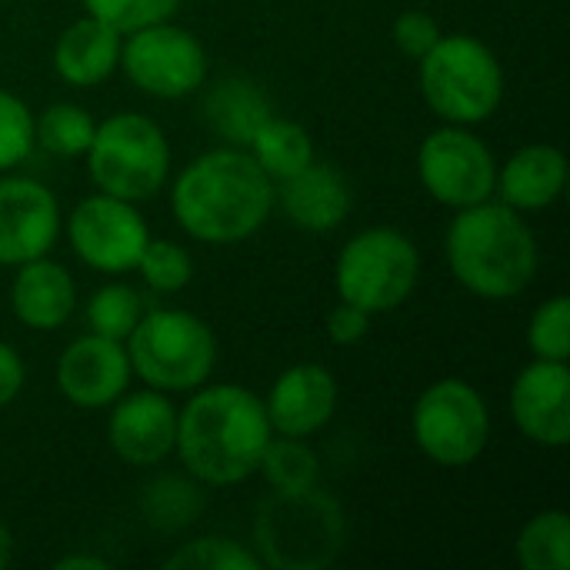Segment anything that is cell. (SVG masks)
<instances>
[{
    "label": "cell",
    "instance_id": "2",
    "mask_svg": "<svg viewBox=\"0 0 570 570\" xmlns=\"http://www.w3.org/2000/svg\"><path fill=\"white\" fill-rule=\"evenodd\" d=\"M271 438L274 428L257 394L240 384H214L177 411L174 451L200 484L230 488L261 468Z\"/></svg>",
    "mask_w": 570,
    "mask_h": 570
},
{
    "label": "cell",
    "instance_id": "7",
    "mask_svg": "<svg viewBox=\"0 0 570 570\" xmlns=\"http://www.w3.org/2000/svg\"><path fill=\"white\" fill-rule=\"evenodd\" d=\"M87 170L100 194L130 204L150 200L167 184V137L144 114H114L94 130V140L87 147Z\"/></svg>",
    "mask_w": 570,
    "mask_h": 570
},
{
    "label": "cell",
    "instance_id": "38",
    "mask_svg": "<svg viewBox=\"0 0 570 570\" xmlns=\"http://www.w3.org/2000/svg\"><path fill=\"white\" fill-rule=\"evenodd\" d=\"M10 554H13V538H10L7 524L0 521V568H7V564H10Z\"/></svg>",
    "mask_w": 570,
    "mask_h": 570
},
{
    "label": "cell",
    "instance_id": "18",
    "mask_svg": "<svg viewBox=\"0 0 570 570\" xmlns=\"http://www.w3.org/2000/svg\"><path fill=\"white\" fill-rule=\"evenodd\" d=\"M281 207L294 227L327 234L351 214V187L337 167L311 160L294 177L281 180Z\"/></svg>",
    "mask_w": 570,
    "mask_h": 570
},
{
    "label": "cell",
    "instance_id": "36",
    "mask_svg": "<svg viewBox=\"0 0 570 570\" xmlns=\"http://www.w3.org/2000/svg\"><path fill=\"white\" fill-rule=\"evenodd\" d=\"M23 387V361L20 354L0 341V407H7Z\"/></svg>",
    "mask_w": 570,
    "mask_h": 570
},
{
    "label": "cell",
    "instance_id": "24",
    "mask_svg": "<svg viewBox=\"0 0 570 570\" xmlns=\"http://www.w3.org/2000/svg\"><path fill=\"white\" fill-rule=\"evenodd\" d=\"M518 561L528 570L570 568V518L564 508L541 511L518 538Z\"/></svg>",
    "mask_w": 570,
    "mask_h": 570
},
{
    "label": "cell",
    "instance_id": "26",
    "mask_svg": "<svg viewBox=\"0 0 570 570\" xmlns=\"http://www.w3.org/2000/svg\"><path fill=\"white\" fill-rule=\"evenodd\" d=\"M257 471H264L274 491H307L321 478V461L304 438H271Z\"/></svg>",
    "mask_w": 570,
    "mask_h": 570
},
{
    "label": "cell",
    "instance_id": "8",
    "mask_svg": "<svg viewBox=\"0 0 570 570\" xmlns=\"http://www.w3.org/2000/svg\"><path fill=\"white\" fill-rule=\"evenodd\" d=\"M421 277V254L414 240L394 227L361 230L344 244L334 267V284L341 301L367 311L387 314L401 307Z\"/></svg>",
    "mask_w": 570,
    "mask_h": 570
},
{
    "label": "cell",
    "instance_id": "15",
    "mask_svg": "<svg viewBox=\"0 0 570 570\" xmlns=\"http://www.w3.org/2000/svg\"><path fill=\"white\" fill-rule=\"evenodd\" d=\"M511 417L541 448H568L570 371L568 361H534L511 387Z\"/></svg>",
    "mask_w": 570,
    "mask_h": 570
},
{
    "label": "cell",
    "instance_id": "11",
    "mask_svg": "<svg viewBox=\"0 0 570 570\" xmlns=\"http://www.w3.org/2000/svg\"><path fill=\"white\" fill-rule=\"evenodd\" d=\"M127 43H120V63L130 83H137L150 97L180 100L194 94L207 77V53L200 40L170 23H147L140 30L124 33Z\"/></svg>",
    "mask_w": 570,
    "mask_h": 570
},
{
    "label": "cell",
    "instance_id": "35",
    "mask_svg": "<svg viewBox=\"0 0 570 570\" xmlns=\"http://www.w3.org/2000/svg\"><path fill=\"white\" fill-rule=\"evenodd\" d=\"M367 331H371V314L361 311V307H354V304H347V301H341L327 314V337L334 344H344V347L347 344H357Z\"/></svg>",
    "mask_w": 570,
    "mask_h": 570
},
{
    "label": "cell",
    "instance_id": "22",
    "mask_svg": "<svg viewBox=\"0 0 570 570\" xmlns=\"http://www.w3.org/2000/svg\"><path fill=\"white\" fill-rule=\"evenodd\" d=\"M271 104L267 97L261 94V87H254L250 80L244 77H230V80H220L210 97H207V120L210 127L230 140V144H250L254 130L271 117Z\"/></svg>",
    "mask_w": 570,
    "mask_h": 570
},
{
    "label": "cell",
    "instance_id": "28",
    "mask_svg": "<svg viewBox=\"0 0 570 570\" xmlns=\"http://www.w3.org/2000/svg\"><path fill=\"white\" fill-rule=\"evenodd\" d=\"M174 570H261V558L227 538H197L167 558Z\"/></svg>",
    "mask_w": 570,
    "mask_h": 570
},
{
    "label": "cell",
    "instance_id": "32",
    "mask_svg": "<svg viewBox=\"0 0 570 570\" xmlns=\"http://www.w3.org/2000/svg\"><path fill=\"white\" fill-rule=\"evenodd\" d=\"M33 150V114L20 97L0 90V170L23 164Z\"/></svg>",
    "mask_w": 570,
    "mask_h": 570
},
{
    "label": "cell",
    "instance_id": "23",
    "mask_svg": "<svg viewBox=\"0 0 570 570\" xmlns=\"http://www.w3.org/2000/svg\"><path fill=\"white\" fill-rule=\"evenodd\" d=\"M250 157L261 164V170L271 177V180H287L294 177L297 170H304L311 160H314V144H311V134L287 120V117H277L271 114L250 137Z\"/></svg>",
    "mask_w": 570,
    "mask_h": 570
},
{
    "label": "cell",
    "instance_id": "3",
    "mask_svg": "<svg viewBox=\"0 0 570 570\" xmlns=\"http://www.w3.org/2000/svg\"><path fill=\"white\" fill-rule=\"evenodd\" d=\"M538 240L521 210L474 204L458 210L448 230V264L461 287L488 301L518 297L538 274Z\"/></svg>",
    "mask_w": 570,
    "mask_h": 570
},
{
    "label": "cell",
    "instance_id": "25",
    "mask_svg": "<svg viewBox=\"0 0 570 570\" xmlns=\"http://www.w3.org/2000/svg\"><path fill=\"white\" fill-rule=\"evenodd\" d=\"M94 117L77 104H50L40 117H33V144L57 157H80L94 140Z\"/></svg>",
    "mask_w": 570,
    "mask_h": 570
},
{
    "label": "cell",
    "instance_id": "13",
    "mask_svg": "<svg viewBox=\"0 0 570 570\" xmlns=\"http://www.w3.org/2000/svg\"><path fill=\"white\" fill-rule=\"evenodd\" d=\"M60 234V207L50 187L30 177L0 180V264L20 267L47 257Z\"/></svg>",
    "mask_w": 570,
    "mask_h": 570
},
{
    "label": "cell",
    "instance_id": "12",
    "mask_svg": "<svg viewBox=\"0 0 570 570\" xmlns=\"http://www.w3.org/2000/svg\"><path fill=\"white\" fill-rule=\"evenodd\" d=\"M67 237L77 257L104 274L137 271V261L150 240L140 210L110 194L80 200L67 220Z\"/></svg>",
    "mask_w": 570,
    "mask_h": 570
},
{
    "label": "cell",
    "instance_id": "5",
    "mask_svg": "<svg viewBox=\"0 0 570 570\" xmlns=\"http://www.w3.org/2000/svg\"><path fill=\"white\" fill-rule=\"evenodd\" d=\"M421 94L438 117L471 127L501 107L504 70L484 40L471 33H441L421 57Z\"/></svg>",
    "mask_w": 570,
    "mask_h": 570
},
{
    "label": "cell",
    "instance_id": "34",
    "mask_svg": "<svg viewBox=\"0 0 570 570\" xmlns=\"http://www.w3.org/2000/svg\"><path fill=\"white\" fill-rule=\"evenodd\" d=\"M438 40H441V27L428 10H404L394 20V43L401 47V53L414 60H421Z\"/></svg>",
    "mask_w": 570,
    "mask_h": 570
},
{
    "label": "cell",
    "instance_id": "17",
    "mask_svg": "<svg viewBox=\"0 0 570 570\" xmlns=\"http://www.w3.org/2000/svg\"><path fill=\"white\" fill-rule=\"evenodd\" d=\"M264 411L281 438H311L337 411V381L321 364H297L274 381Z\"/></svg>",
    "mask_w": 570,
    "mask_h": 570
},
{
    "label": "cell",
    "instance_id": "1",
    "mask_svg": "<svg viewBox=\"0 0 570 570\" xmlns=\"http://www.w3.org/2000/svg\"><path fill=\"white\" fill-rule=\"evenodd\" d=\"M170 210L190 237L204 244H237L267 224L274 210V180L250 150L217 147L177 174Z\"/></svg>",
    "mask_w": 570,
    "mask_h": 570
},
{
    "label": "cell",
    "instance_id": "14",
    "mask_svg": "<svg viewBox=\"0 0 570 570\" xmlns=\"http://www.w3.org/2000/svg\"><path fill=\"white\" fill-rule=\"evenodd\" d=\"M130 384V357L127 347L104 334L77 337L57 361V387L60 394L87 411L110 407Z\"/></svg>",
    "mask_w": 570,
    "mask_h": 570
},
{
    "label": "cell",
    "instance_id": "10",
    "mask_svg": "<svg viewBox=\"0 0 570 570\" xmlns=\"http://www.w3.org/2000/svg\"><path fill=\"white\" fill-rule=\"evenodd\" d=\"M417 170L428 194L454 210L491 200L498 187V160L491 147L461 124L438 127L424 137Z\"/></svg>",
    "mask_w": 570,
    "mask_h": 570
},
{
    "label": "cell",
    "instance_id": "20",
    "mask_svg": "<svg viewBox=\"0 0 570 570\" xmlns=\"http://www.w3.org/2000/svg\"><path fill=\"white\" fill-rule=\"evenodd\" d=\"M568 184V157L551 144L521 147L504 167H498V187L504 204L514 210L551 207Z\"/></svg>",
    "mask_w": 570,
    "mask_h": 570
},
{
    "label": "cell",
    "instance_id": "4",
    "mask_svg": "<svg viewBox=\"0 0 570 570\" xmlns=\"http://www.w3.org/2000/svg\"><path fill=\"white\" fill-rule=\"evenodd\" d=\"M344 511L317 484L307 491H274L254 521L264 568L321 570L344 548Z\"/></svg>",
    "mask_w": 570,
    "mask_h": 570
},
{
    "label": "cell",
    "instance_id": "31",
    "mask_svg": "<svg viewBox=\"0 0 570 570\" xmlns=\"http://www.w3.org/2000/svg\"><path fill=\"white\" fill-rule=\"evenodd\" d=\"M80 3L87 7L90 17H100L117 33H130L147 23L170 20L184 0H80Z\"/></svg>",
    "mask_w": 570,
    "mask_h": 570
},
{
    "label": "cell",
    "instance_id": "37",
    "mask_svg": "<svg viewBox=\"0 0 570 570\" xmlns=\"http://www.w3.org/2000/svg\"><path fill=\"white\" fill-rule=\"evenodd\" d=\"M57 570H107V561L94 558V554H70V558H60Z\"/></svg>",
    "mask_w": 570,
    "mask_h": 570
},
{
    "label": "cell",
    "instance_id": "27",
    "mask_svg": "<svg viewBox=\"0 0 570 570\" xmlns=\"http://www.w3.org/2000/svg\"><path fill=\"white\" fill-rule=\"evenodd\" d=\"M140 317H144V301L127 284H107L87 304L90 331L104 334V337H114V341H127Z\"/></svg>",
    "mask_w": 570,
    "mask_h": 570
},
{
    "label": "cell",
    "instance_id": "16",
    "mask_svg": "<svg viewBox=\"0 0 570 570\" xmlns=\"http://www.w3.org/2000/svg\"><path fill=\"white\" fill-rule=\"evenodd\" d=\"M107 438L120 461L134 468L160 464L177 444V407L164 397V391L154 387L130 394L114 407Z\"/></svg>",
    "mask_w": 570,
    "mask_h": 570
},
{
    "label": "cell",
    "instance_id": "29",
    "mask_svg": "<svg viewBox=\"0 0 570 570\" xmlns=\"http://www.w3.org/2000/svg\"><path fill=\"white\" fill-rule=\"evenodd\" d=\"M137 271L144 274V284L160 291V294H177L190 284L194 277V261L190 254L174 244V240H147Z\"/></svg>",
    "mask_w": 570,
    "mask_h": 570
},
{
    "label": "cell",
    "instance_id": "9",
    "mask_svg": "<svg viewBox=\"0 0 570 570\" xmlns=\"http://www.w3.org/2000/svg\"><path fill=\"white\" fill-rule=\"evenodd\" d=\"M417 448L441 468L474 464L491 438V414L484 397L461 377L431 384L411 414Z\"/></svg>",
    "mask_w": 570,
    "mask_h": 570
},
{
    "label": "cell",
    "instance_id": "21",
    "mask_svg": "<svg viewBox=\"0 0 570 570\" xmlns=\"http://www.w3.org/2000/svg\"><path fill=\"white\" fill-rule=\"evenodd\" d=\"M120 37L124 33H117L110 23L87 13L57 37L53 70L73 87H94L120 63Z\"/></svg>",
    "mask_w": 570,
    "mask_h": 570
},
{
    "label": "cell",
    "instance_id": "30",
    "mask_svg": "<svg viewBox=\"0 0 570 570\" xmlns=\"http://www.w3.org/2000/svg\"><path fill=\"white\" fill-rule=\"evenodd\" d=\"M528 344L541 361H568L570 357V301L568 294H554L544 301L528 327Z\"/></svg>",
    "mask_w": 570,
    "mask_h": 570
},
{
    "label": "cell",
    "instance_id": "33",
    "mask_svg": "<svg viewBox=\"0 0 570 570\" xmlns=\"http://www.w3.org/2000/svg\"><path fill=\"white\" fill-rule=\"evenodd\" d=\"M200 501L194 498V488L180 484V481H157L150 488V498H147V511H150V521L157 524H170V528H180L190 521L194 508Z\"/></svg>",
    "mask_w": 570,
    "mask_h": 570
},
{
    "label": "cell",
    "instance_id": "19",
    "mask_svg": "<svg viewBox=\"0 0 570 570\" xmlns=\"http://www.w3.org/2000/svg\"><path fill=\"white\" fill-rule=\"evenodd\" d=\"M10 307L33 331H57L77 307V287L63 264L37 257L20 264L10 284Z\"/></svg>",
    "mask_w": 570,
    "mask_h": 570
},
{
    "label": "cell",
    "instance_id": "6",
    "mask_svg": "<svg viewBox=\"0 0 570 570\" xmlns=\"http://www.w3.org/2000/svg\"><path fill=\"white\" fill-rule=\"evenodd\" d=\"M130 371L154 391H194L217 361L214 331L190 311H147L127 337Z\"/></svg>",
    "mask_w": 570,
    "mask_h": 570
}]
</instances>
